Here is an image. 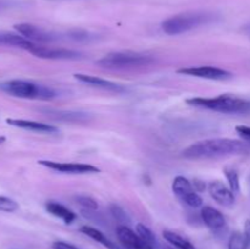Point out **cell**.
Here are the masks:
<instances>
[{
	"label": "cell",
	"instance_id": "obj_16",
	"mask_svg": "<svg viewBox=\"0 0 250 249\" xmlns=\"http://www.w3.org/2000/svg\"><path fill=\"white\" fill-rule=\"evenodd\" d=\"M33 42L28 41L21 34L11 33V32H0V45L11 46V48L23 49L29 51L34 46Z\"/></svg>",
	"mask_w": 250,
	"mask_h": 249
},
{
	"label": "cell",
	"instance_id": "obj_21",
	"mask_svg": "<svg viewBox=\"0 0 250 249\" xmlns=\"http://www.w3.org/2000/svg\"><path fill=\"white\" fill-rule=\"evenodd\" d=\"M136 231L138 236L142 238V241L146 242L149 246L154 247V248H158V239H156L155 234H154V232L149 227H146L143 224H138L136 226Z\"/></svg>",
	"mask_w": 250,
	"mask_h": 249
},
{
	"label": "cell",
	"instance_id": "obj_4",
	"mask_svg": "<svg viewBox=\"0 0 250 249\" xmlns=\"http://www.w3.org/2000/svg\"><path fill=\"white\" fill-rule=\"evenodd\" d=\"M155 62V59L146 54L133 53V51H115L106 54L97 61L102 67L111 70H127V68H138L149 66Z\"/></svg>",
	"mask_w": 250,
	"mask_h": 249
},
{
	"label": "cell",
	"instance_id": "obj_12",
	"mask_svg": "<svg viewBox=\"0 0 250 249\" xmlns=\"http://www.w3.org/2000/svg\"><path fill=\"white\" fill-rule=\"evenodd\" d=\"M6 122L10 126L17 127V128L27 129V131L37 132V133L45 134H55L59 133V128L54 124H44V122L32 121V120H22V119H6Z\"/></svg>",
	"mask_w": 250,
	"mask_h": 249
},
{
	"label": "cell",
	"instance_id": "obj_28",
	"mask_svg": "<svg viewBox=\"0 0 250 249\" xmlns=\"http://www.w3.org/2000/svg\"><path fill=\"white\" fill-rule=\"evenodd\" d=\"M51 248L53 249H80L78 247H76L75 244H71L65 241H55L53 244H51Z\"/></svg>",
	"mask_w": 250,
	"mask_h": 249
},
{
	"label": "cell",
	"instance_id": "obj_22",
	"mask_svg": "<svg viewBox=\"0 0 250 249\" xmlns=\"http://www.w3.org/2000/svg\"><path fill=\"white\" fill-rule=\"evenodd\" d=\"M249 243L247 241L246 236L242 232H233V233L229 236V243H227V248L229 249H248Z\"/></svg>",
	"mask_w": 250,
	"mask_h": 249
},
{
	"label": "cell",
	"instance_id": "obj_29",
	"mask_svg": "<svg viewBox=\"0 0 250 249\" xmlns=\"http://www.w3.org/2000/svg\"><path fill=\"white\" fill-rule=\"evenodd\" d=\"M193 187L195 188V190H197V192H202V190L205 189V183L203 182V181L195 178L194 182H193Z\"/></svg>",
	"mask_w": 250,
	"mask_h": 249
},
{
	"label": "cell",
	"instance_id": "obj_30",
	"mask_svg": "<svg viewBox=\"0 0 250 249\" xmlns=\"http://www.w3.org/2000/svg\"><path fill=\"white\" fill-rule=\"evenodd\" d=\"M244 236H246L247 241H248L249 246H250V220H247L246 224H244Z\"/></svg>",
	"mask_w": 250,
	"mask_h": 249
},
{
	"label": "cell",
	"instance_id": "obj_27",
	"mask_svg": "<svg viewBox=\"0 0 250 249\" xmlns=\"http://www.w3.org/2000/svg\"><path fill=\"white\" fill-rule=\"evenodd\" d=\"M236 131L237 133L244 139V141L250 143V127L249 126H243V124H241V126L236 127Z\"/></svg>",
	"mask_w": 250,
	"mask_h": 249
},
{
	"label": "cell",
	"instance_id": "obj_7",
	"mask_svg": "<svg viewBox=\"0 0 250 249\" xmlns=\"http://www.w3.org/2000/svg\"><path fill=\"white\" fill-rule=\"evenodd\" d=\"M39 165L48 167L50 170L58 171L62 173H70V175H83V173H98L100 172V168L92 164H82V163H60V161L51 160H41L38 161Z\"/></svg>",
	"mask_w": 250,
	"mask_h": 249
},
{
	"label": "cell",
	"instance_id": "obj_1",
	"mask_svg": "<svg viewBox=\"0 0 250 249\" xmlns=\"http://www.w3.org/2000/svg\"><path fill=\"white\" fill-rule=\"evenodd\" d=\"M248 150V145L238 139L210 138L190 144L182 151V156L189 160H199V159L237 155V154L247 153Z\"/></svg>",
	"mask_w": 250,
	"mask_h": 249
},
{
	"label": "cell",
	"instance_id": "obj_2",
	"mask_svg": "<svg viewBox=\"0 0 250 249\" xmlns=\"http://www.w3.org/2000/svg\"><path fill=\"white\" fill-rule=\"evenodd\" d=\"M186 102L192 106L222 114H250V100L229 94H221L215 98H190Z\"/></svg>",
	"mask_w": 250,
	"mask_h": 249
},
{
	"label": "cell",
	"instance_id": "obj_24",
	"mask_svg": "<svg viewBox=\"0 0 250 249\" xmlns=\"http://www.w3.org/2000/svg\"><path fill=\"white\" fill-rule=\"evenodd\" d=\"M76 203H78V205L83 208L85 210H92V211H95L98 209V203L97 200L93 199L92 197L89 195H84V194H80V195H76L75 197Z\"/></svg>",
	"mask_w": 250,
	"mask_h": 249
},
{
	"label": "cell",
	"instance_id": "obj_13",
	"mask_svg": "<svg viewBox=\"0 0 250 249\" xmlns=\"http://www.w3.org/2000/svg\"><path fill=\"white\" fill-rule=\"evenodd\" d=\"M208 190H209L212 199L216 203H219L220 205L231 207L236 202V197H234V193L232 192L231 188L225 186L222 182H219V181L209 183Z\"/></svg>",
	"mask_w": 250,
	"mask_h": 249
},
{
	"label": "cell",
	"instance_id": "obj_8",
	"mask_svg": "<svg viewBox=\"0 0 250 249\" xmlns=\"http://www.w3.org/2000/svg\"><path fill=\"white\" fill-rule=\"evenodd\" d=\"M178 73L186 76H193L198 78H205L211 81H224L232 77V73L229 71L214 66H192V67H183L177 70Z\"/></svg>",
	"mask_w": 250,
	"mask_h": 249
},
{
	"label": "cell",
	"instance_id": "obj_26",
	"mask_svg": "<svg viewBox=\"0 0 250 249\" xmlns=\"http://www.w3.org/2000/svg\"><path fill=\"white\" fill-rule=\"evenodd\" d=\"M110 210H111V214L114 215L115 219L120 222H128L129 219L127 216V214L125 212V210H122L119 205L111 204L110 205Z\"/></svg>",
	"mask_w": 250,
	"mask_h": 249
},
{
	"label": "cell",
	"instance_id": "obj_10",
	"mask_svg": "<svg viewBox=\"0 0 250 249\" xmlns=\"http://www.w3.org/2000/svg\"><path fill=\"white\" fill-rule=\"evenodd\" d=\"M116 236L125 249H156L142 241L137 232L126 225H120L116 228Z\"/></svg>",
	"mask_w": 250,
	"mask_h": 249
},
{
	"label": "cell",
	"instance_id": "obj_9",
	"mask_svg": "<svg viewBox=\"0 0 250 249\" xmlns=\"http://www.w3.org/2000/svg\"><path fill=\"white\" fill-rule=\"evenodd\" d=\"M32 55L41 59H49V60H76L82 58V54L78 51L70 50L62 48H49V46H41L34 44L33 48L28 51Z\"/></svg>",
	"mask_w": 250,
	"mask_h": 249
},
{
	"label": "cell",
	"instance_id": "obj_19",
	"mask_svg": "<svg viewBox=\"0 0 250 249\" xmlns=\"http://www.w3.org/2000/svg\"><path fill=\"white\" fill-rule=\"evenodd\" d=\"M48 115H50L53 119L61 120V121L67 122H84L88 121L89 116L83 112H75V111H62V110H45Z\"/></svg>",
	"mask_w": 250,
	"mask_h": 249
},
{
	"label": "cell",
	"instance_id": "obj_23",
	"mask_svg": "<svg viewBox=\"0 0 250 249\" xmlns=\"http://www.w3.org/2000/svg\"><path fill=\"white\" fill-rule=\"evenodd\" d=\"M225 176H226V180L229 182V187L231 188L232 192L236 194L241 190V183H239V175L233 167H225L224 170Z\"/></svg>",
	"mask_w": 250,
	"mask_h": 249
},
{
	"label": "cell",
	"instance_id": "obj_3",
	"mask_svg": "<svg viewBox=\"0 0 250 249\" xmlns=\"http://www.w3.org/2000/svg\"><path fill=\"white\" fill-rule=\"evenodd\" d=\"M215 20V15L209 11H187L175 15L161 23V28L168 36H177L208 24Z\"/></svg>",
	"mask_w": 250,
	"mask_h": 249
},
{
	"label": "cell",
	"instance_id": "obj_5",
	"mask_svg": "<svg viewBox=\"0 0 250 249\" xmlns=\"http://www.w3.org/2000/svg\"><path fill=\"white\" fill-rule=\"evenodd\" d=\"M1 89L10 95L23 99L53 100L56 98V92L48 85L37 84L23 80H12L1 84Z\"/></svg>",
	"mask_w": 250,
	"mask_h": 249
},
{
	"label": "cell",
	"instance_id": "obj_33",
	"mask_svg": "<svg viewBox=\"0 0 250 249\" xmlns=\"http://www.w3.org/2000/svg\"><path fill=\"white\" fill-rule=\"evenodd\" d=\"M164 249H175V248H172V247H170V246H166V247H164Z\"/></svg>",
	"mask_w": 250,
	"mask_h": 249
},
{
	"label": "cell",
	"instance_id": "obj_6",
	"mask_svg": "<svg viewBox=\"0 0 250 249\" xmlns=\"http://www.w3.org/2000/svg\"><path fill=\"white\" fill-rule=\"evenodd\" d=\"M172 190L185 204L190 208H200L203 205V199L195 188L193 187V183L185 176H177L172 182Z\"/></svg>",
	"mask_w": 250,
	"mask_h": 249
},
{
	"label": "cell",
	"instance_id": "obj_31",
	"mask_svg": "<svg viewBox=\"0 0 250 249\" xmlns=\"http://www.w3.org/2000/svg\"><path fill=\"white\" fill-rule=\"evenodd\" d=\"M9 6V2L7 1H4V0H0V11L4 9H6V7Z\"/></svg>",
	"mask_w": 250,
	"mask_h": 249
},
{
	"label": "cell",
	"instance_id": "obj_18",
	"mask_svg": "<svg viewBox=\"0 0 250 249\" xmlns=\"http://www.w3.org/2000/svg\"><path fill=\"white\" fill-rule=\"evenodd\" d=\"M80 232L81 233L85 234L87 237H89V238H92L93 241L98 242V243H100L102 246H104L106 249H121L119 246H116L111 239L107 238L102 231H99V229L95 228V227L82 226L80 228Z\"/></svg>",
	"mask_w": 250,
	"mask_h": 249
},
{
	"label": "cell",
	"instance_id": "obj_32",
	"mask_svg": "<svg viewBox=\"0 0 250 249\" xmlns=\"http://www.w3.org/2000/svg\"><path fill=\"white\" fill-rule=\"evenodd\" d=\"M5 141H6V138H5V137H2V136H0V144L4 143Z\"/></svg>",
	"mask_w": 250,
	"mask_h": 249
},
{
	"label": "cell",
	"instance_id": "obj_11",
	"mask_svg": "<svg viewBox=\"0 0 250 249\" xmlns=\"http://www.w3.org/2000/svg\"><path fill=\"white\" fill-rule=\"evenodd\" d=\"M15 29L19 32V34L23 36L31 42H38V43H49V42L55 41V34L51 32L45 31L38 26H34L32 23H19L15 24Z\"/></svg>",
	"mask_w": 250,
	"mask_h": 249
},
{
	"label": "cell",
	"instance_id": "obj_17",
	"mask_svg": "<svg viewBox=\"0 0 250 249\" xmlns=\"http://www.w3.org/2000/svg\"><path fill=\"white\" fill-rule=\"evenodd\" d=\"M45 209L49 214L58 217V219H61L66 225L72 224L76 220V217H77V215L72 210L66 208L65 205L60 204V203L54 202V200H49V202L45 203Z\"/></svg>",
	"mask_w": 250,
	"mask_h": 249
},
{
	"label": "cell",
	"instance_id": "obj_15",
	"mask_svg": "<svg viewBox=\"0 0 250 249\" xmlns=\"http://www.w3.org/2000/svg\"><path fill=\"white\" fill-rule=\"evenodd\" d=\"M73 76H75V78L77 81L85 83L88 85H92V87L102 88V89L111 90V92H124L125 90V88L122 85L111 82V81L104 80V78L97 77V76L85 75V73H76Z\"/></svg>",
	"mask_w": 250,
	"mask_h": 249
},
{
	"label": "cell",
	"instance_id": "obj_20",
	"mask_svg": "<svg viewBox=\"0 0 250 249\" xmlns=\"http://www.w3.org/2000/svg\"><path fill=\"white\" fill-rule=\"evenodd\" d=\"M163 236L171 246H173L177 249H197L192 243H190L188 239H186L185 237H182L181 234L176 233L173 231H164Z\"/></svg>",
	"mask_w": 250,
	"mask_h": 249
},
{
	"label": "cell",
	"instance_id": "obj_25",
	"mask_svg": "<svg viewBox=\"0 0 250 249\" xmlns=\"http://www.w3.org/2000/svg\"><path fill=\"white\" fill-rule=\"evenodd\" d=\"M19 209V204L14 199L9 197L0 195V211L2 212H15Z\"/></svg>",
	"mask_w": 250,
	"mask_h": 249
},
{
	"label": "cell",
	"instance_id": "obj_14",
	"mask_svg": "<svg viewBox=\"0 0 250 249\" xmlns=\"http://www.w3.org/2000/svg\"><path fill=\"white\" fill-rule=\"evenodd\" d=\"M200 217H202L203 222L214 232H219L226 227V219L222 212L212 207L203 208L200 211Z\"/></svg>",
	"mask_w": 250,
	"mask_h": 249
}]
</instances>
